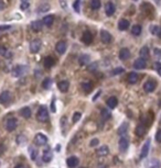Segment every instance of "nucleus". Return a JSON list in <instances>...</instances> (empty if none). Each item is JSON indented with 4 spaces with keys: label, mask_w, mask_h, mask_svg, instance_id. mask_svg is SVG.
I'll return each instance as SVG.
<instances>
[{
    "label": "nucleus",
    "mask_w": 161,
    "mask_h": 168,
    "mask_svg": "<svg viewBox=\"0 0 161 168\" xmlns=\"http://www.w3.org/2000/svg\"><path fill=\"white\" fill-rule=\"evenodd\" d=\"M135 1H136V0H135Z\"/></svg>",
    "instance_id": "nucleus-59"
},
{
    "label": "nucleus",
    "mask_w": 161,
    "mask_h": 168,
    "mask_svg": "<svg viewBox=\"0 0 161 168\" xmlns=\"http://www.w3.org/2000/svg\"><path fill=\"white\" fill-rule=\"evenodd\" d=\"M50 10V6L47 4H42L41 6H40L39 8H38V13H41V12H47V11H49Z\"/></svg>",
    "instance_id": "nucleus-38"
},
{
    "label": "nucleus",
    "mask_w": 161,
    "mask_h": 168,
    "mask_svg": "<svg viewBox=\"0 0 161 168\" xmlns=\"http://www.w3.org/2000/svg\"><path fill=\"white\" fill-rule=\"evenodd\" d=\"M82 41L86 44V45H90V44L93 42V35H92V33L88 31L84 32L82 35Z\"/></svg>",
    "instance_id": "nucleus-17"
},
{
    "label": "nucleus",
    "mask_w": 161,
    "mask_h": 168,
    "mask_svg": "<svg viewBox=\"0 0 161 168\" xmlns=\"http://www.w3.org/2000/svg\"><path fill=\"white\" fill-rule=\"evenodd\" d=\"M153 52H154V54H156V57H157V58H161V52L159 51L158 48H154Z\"/></svg>",
    "instance_id": "nucleus-48"
},
{
    "label": "nucleus",
    "mask_w": 161,
    "mask_h": 168,
    "mask_svg": "<svg viewBox=\"0 0 161 168\" xmlns=\"http://www.w3.org/2000/svg\"><path fill=\"white\" fill-rule=\"evenodd\" d=\"M9 29H11V25H0V32L2 31H7V30H9Z\"/></svg>",
    "instance_id": "nucleus-47"
},
{
    "label": "nucleus",
    "mask_w": 161,
    "mask_h": 168,
    "mask_svg": "<svg viewBox=\"0 0 161 168\" xmlns=\"http://www.w3.org/2000/svg\"><path fill=\"white\" fill-rule=\"evenodd\" d=\"M29 8V2H22V4H21V9L22 10H25V9Z\"/></svg>",
    "instance_id": "nucleus-50"
},
{
    "label": "nucleus",
    "mask_w": 161,
    "mask_h": 168,
    "mask_svg": "<svg viewBox=\"0 0 161 168\" xmlns=\"http://www.w3.org/2000/svg\"><path fill=\"white\" fill-rule=\"evenodd\" d=\"M101 39H102L103 43L105 44H108L111 42V40H113V36L110 34L108 31H105V30H102L101 31Z\"/></svg>",
    "instance_id": "nucleus-10"
},
{
    "label": "nucleus",
    "mask_w": 161,
    "mask_h": 168,
    "mask_svg": "<svg viewBox=\"0 0 161 168\" xmlns=\"http://www.w3.org/2000/svg\"><path fill=\"white\" fill-rule=\"evenodd\" d=\"M60 4L62 6V8L66 9V0H60Z\"/></svg>",
    "instance_id": "nucleus-51"
},
{
    "label": "nucleus",
    "mask_w": 161,
    "mask_h": 168,
    "mask_svg": "<svg viewBox=\"0 0 161 168\" xmlns=\"http://www.w3.org/2000/svg\"><path fill=\"white\" fill-rule=\"evenodd\" d=\"M34 143L38 146H42V145H45L47 143V135H44L43 133H38L34 137Z\"/></svg>",
    "instance_id": "nucleus-3"
},
{
    "label": "nucleus",
    "mask_w": 161,
    "mask_h": 168,
    "mask_svg": "<svg viewBox=\"0 0 161 168\" xmlns=\"http://www.w3.org/2000/svg\"><path fill=\"white\" fill-rule=\"evenodd\" d=\"M156 87H157V82L154 80H147L144 85V90L146 92H152L156 89Z\"/></svg>",
    "instance_id": "nucleus-8"
},
{
    "label": "nucleus",
    "mask_w": 161,
    "mask_h": 168,
    "mask_svg": "<svg viewBox=\"0 0 161 168\" xmlns=\"http://www.w3.org/2000/svg\"><path fill=\"white\" fill-rule=\"evenodd\" d=\"M28 71V67L24 65H17L13 69H12V76L13 77H21L23 74H25Z\"/></svg>",
    "instance_id": "nucleus-2"
},
{
    "label": "nucleus",
    "mask_w": 161,
    "mask_h": 168,
    "mask_svg": "<svg viewBox=\"0 0 161 168\" xmlns=\"http://www.w3.org/2000/svg\"><path fill=\"white\" fill-rule=\"evenodd\" d=\"M20 114H21L23 118H25V119H29V118L31 117V109L28 108V107L22 108V109L20 110Z\"/></svg>",
    "instance_id": "nucleus-28"
},
{
    "label": "nucleus",
    "mask_w": 161,
    "mask_h": 168,
    "mask_svg": "<svg viewBox=\"0 0 161 168\" xmlns=\"http://www.w3.org/2000/svg\"><path fill=\"white\" fill-rule=\"evenodd\" d=\"M138 79H139V76H138L137 73H135V71H131L129 73L128 75V77H127V80L129 84H136L138 81Z\"/></svg>",
    "instance_id": "nucleus-25"
},
{
    "label": "nucleus",
    "mask_w": 161,
    "mask_h": 168,
    "mask_svg": "<svg viewBox=\"0 0 161 168\" xmlns=\"http://www.w3.org/2000/svg\"><path fill=\"white\" fill-rule=\"evenodd\" d=\"M81 117H82L81 112H75V113L73 114V122H74V123H76L77 121H79Z\"/></svg>",
    "instance_id": "nucleus-43"
},
{
    "label": "nucleus",
    "mask_w": 161,
    "mask_h": 168,
    "mask_svg": "<svg viewBox=\"0 0 161 168\" xmlns=\"http://www.w3.org/2000/svg\"><path fill=\"white\" fill-rule=\"evenodd\" d=\"M145 132H146V128L144 124H139L136 128V134H137L138 136H142L145 134Z\"/></svg>",
    "instance_id": "nucleus-37"
},
{
    "label": "nucleus",
    "mask_w": 161,
    "mask_h": 168,
    "mask_svg": "<svg viewBox=\"0 0 161 168\" xmlns=\"http://www.w3.org/2000/svg\"><path fill=\"white\" fill-rule=\"evenodd\" d=\"M22 2H29V0H21Z\"/></svg>",
    "instance_id": "nucleus-56"
},
{
    "label": "nucleus",
    "mask_w": 161,
    "mask_h": 168,
    "mask_svg": "<svg viewBox=\"0 0 161 168\" xmlns=\"http://www.w3.org/2000/svg\"><path fill=\"white\" fill-rule=\"evenodd\" d=\"M25 141H27V138H25V137H24L22 134H21V135H19V136H18V138H17V143H18L19 145L23 144Z\"/></svg>",
    "instance_id": "nucleus-44"
},
{
    "label": "nucleus",
    "mask_w": 161,
    "mask_h": 168,
    "mask_svg": "<svg viewBox=\"0 0 161 168\" xmlns=\"http://www.w3.org/2000/svg\"><path fill=\"white\" fill-rule=\"evenodd\" d=\"M29 152H30V155H31V159H36V157H38V149H34L33 146H31L30 149H29Z\"/></svg>",
    "instance_id": "nucleus-39"
},
{
    "label": "nucleus",
    "mask_w": 161,
    "mask_h": 168,
    "mask_svg": "<svg viewBox=\"0 0 161 168\" xmlns=\"http://www.w3.org/2000/svg\"><path fill=\"white\" fill-rule=\"evenodd\" d=\"M160 123H161V121H160Z\"/></svg>",
    "instance_id": "nucleus-58"
},
{
    "label": "nucleus",
    "mask_w": 161,
    "mask_h": 168,
    "mask_svg": "<svg viewBox=\"0 0 161 168\" xmlns=\"http://www.w3.org/2000/svg\"><path fill=\"white\" fill-rule=\"evenodd\" d=\"M4 8V2H1L0 1V10H2V9Z\"/></svg>",
    "instance_id": "nucleus-55"
},
{
    "label": "nucleus",
    "mask_w": 161,
    "mask_h": 168,
    "mask_svg": "<svg viewBox=\"0 0 161 168\" xmlns=\"http://www.w3.org/2000/svg\"><path fill=\"white\" fill-rule=\"evenodd\" d=\"M53 158V153H52V149L50 147H47V149L43 151V154H42V160L44 163H50Z\"/></svg>",
    "instance_id": "nucleus-6"
},
{
    "label": "nucleus",
    "mask_w": 161,
    "mask_h": 168,
    "mask_svg": "<svg viewBox=\"0 0 161 168\" xmlns=\"http://www.w3.org/2000/svg\"><path fill=\"white\" fill-rule=\"evenodd\" d=\"M41 46H42V43H41L40 40H33V41L30 42V46H29L30 47V52L36 54L41 50Z\"/></svg>",
    "instance_id": "nucleus-4"
},
{
    "label": "nucleus",
    "mask_w": 161,
    "mask_h": 168,
    "mask_svg": "<svg viewBox=\"0 0 161 168\" xmlns=\"http://www.w3.org/2000/svg\"><path fill=\"white\" fill-rule=\"evenodd\" d=\"M150 32L153 35H161V27L158 25H151L150 27Z\"/></svg>",
    "instance_id": "nucleus-33"
},
{
    "label": "nucleus",
    "mask_w": 161,
    "mask_h": 168,
    "mask_svg": "<svg viewBox=\"0 0 161 168\" xmlns=\"http://www.w3.org/2000/svg\"><path fill=\"white\" fill-rule=\"evenodd\" d=\"M130 57V51L128 48H122L119 52V58L122 61H127Z\"/></svg>",
    "instance_id": "nucleus-19"
},
{
    "label": "nucleus",
    "mask_w": 161,
    "mask_h": 168,
    "mask_svg": "<svg viewBox=\"0 0 161 168\" xmlns=\"http://www.w3.org/2000/svg\"><path fill=\"white\" fill-rule=\"evenodd\" d=\"M161 167V163L159 159H149L145 163V168H160Z\"/></svg>",
    "instance_id": "nucleus-9"
},
{
    "label": "nucleus",
    "mask_w": 161,
    "mask_h": 168,
    "mask_svg": "<svg viewBox=\"0 0 161 168\" xmlns=\"http://www.w3.org/2000/svg\"><path fill=\"white\" fill-rule=\"evenodd\" d=\"M82 89L85 92H90V90L93 89V84L90 81H83L82 82Z\"/></svg>",
    "instance_id": "nucleus-29"
},
{
    "label": "nucleus",
    "mask_w": 161,
    "mask_h": 168,
    "mask_svg": "<svg viewBox=\"0 0 161 168\" xmlns=\"http://www.w3.org/2000/svg\"><path fill=\"white\" fill-rule=\"evenodd\" d=\"M90 8L93 9V10H98L101 8V0H90Z\"/></svg>",
    "instance_id": "nucleus-34"
},
{
    "label": "nucleus",
    "mask_w": 161,
    "mask_h": 168,
    "mask_svg": "<svg viewBox=\"0 0 161 168\" xmlns=\"http://www.w3.org/2000/svg\"><path fill=\"white\" fill-rule=\"evenodd\" d=\"M125 71V69L124 68H122V67H118V68H115V69H113L111 71V74L113 75H119V74H122Z\"/></svg>",
    "instance_id": "nucleus-42"
},
{
    "label": "nucleus",
    "mask_w": 161,
    "mask_h": 168,
    "mask_svg": "<svg viewBox=\"0 0 161 168\" xmlns=\"http://www.w3.org/2000/svg\"><path fill=\"white\" fill-rule=\"evenodd\" d=\"M98 138H93L92 141H90V145L92 146V147H94V146H96V145L98 144Z\"/></svg>",
    "instance_id": "nucleus-45"
},
{
    "label": "nucleus",
    "mask_w": 161,
    "mask_h": 168,
    "mask_svg": "<svg viewBox=\"0 0 161 168\" xmlns=\"http://www.w3.org/2000/svg\"><path fill=\"white\" fill-rule=\"evenodd\" d=\"M146 65H147V62L142 57H139V58H137L134 62V67L136 69H144L146 67Z\"/></svg>",
    "instance_id": "nucleus-13"
},
{
    "label": "nucleus",
    "mask_w": 161,
    "mask_h": 168,
    "mask_svg": "<svg viewBox=\"0 0 161 168\" xmlns=\"http://www.w3.org/2000/svg\"><path fill=\"white\" fill-rule=\"evenodd\" d=\"M118 105V100L116 97H110L108 98V100H107V107L109 108V109H115Z\"/></svg>",
    "instance_id": "nucleus-24"
},
{
    "label": "nucleus",
    "mask_w": 161,
    "mask_h": 168,
    "mask_svg": "<svg viewBox=\"0 0 161 168\" xmlns=\"http://www.w3.org/2000/svg\"><path fill=\"white\" fill-rule=\"evenodd\" d=\"M82 168H85V167H82Z\"/></svg>",
    "instance_id": "nucleus-57"
},
{
    "label": "nucleus",
    "mask_w": 161,
    "mask_h": 168,
    "mask_svg": "<svg viewBox=\"0 0 161 168\" xmlns=\"http://www.w3.org/2000/svg\"><path fill=\"white\" fill-rule=\"evenodd\" d=\"M42 27H43V21H41V20H36L31 23V29L34 32L41 31Z\"/></svg>",
    "instance_id": "nucleus-16"
},
{
    "label": "nucleus",
    "mask_w": 161,
    "mask_h": 168,
    "mask_svg": "<svg viewBox=\"0 0 161 168\" xmlns=\"http://www.w3.org/2000/svg\"><path fill=\"white\" fill-rule=\"evenodd\" d=\"M73 8L76 12H79V10H81V0H75L74 4H73Z\"/></svg>",
    "instance_id": "nucleus-41"
},
{
    "label": "nucleus",
    "mask_w": 161,
    "mask_h": 168,
    "mask_svg": "<svg viewBox=\"0 0 161 168\" xmlns=\"http://www.w3.org/2000/svg\"><path fill=\"white\" fill-rule=\"evenodd\" d=\"M0 55L4 57V58H11L12 56V53L10 50H8L7 47L4 46H0Z\"/></svg>",
    "instance_id": "nucleus-20"
},
{
    "label": "nucleus",
    "mask_w": 161,
    "mask_h": 168,
    "mask_svg": "<svg viewBox=\"0 0 161 168\" xmlns=\"http://www.w3.org/2000/svg\"><path fill=\"white\" fill-rule=\"evenodd\" d=\"M53 65H54V59L52 58L51 56H47L44 58V66L47 68H51Z\"/></svg>",
    "instance_id": "nucleus-31"
},
{
    "label": "nucleus",
    "mask_w": 161,
    "mask_h": 168,
    "mask_svg": "<svg viewBox=\"0 0 161 168\" xmlns=\"http://www.w3.org/2000/svg\"><path fill=\"white\" fill-rule=\"evenodd\" d=\"M119 149H120V152H126L128 147H129V141H128V138L126 136H122L120 137V140H119Z\"/></svg>",
    "instance_id": "nucleus-7"
},
{
    "label": "nucleus",
    "mask_w": 161,
    "mask_h": 168,
    "mask_svg": "<svg viewBox=\"0 0 161 168\" xmlns=\"http://www.w3.org/2000/svg\"><path fill=\"white\" fill-rule=\"evenodd\" d=\"M10 98H11V94H10V92H9L8 90H4V91H2V92L0 94V103L6 105L7 102H9Z\"/></svg>",
    "instance_id": "nucleus-14"
},
{
    "label": "nucleus",
    "mask_w": 161,
    "mask_h": 168,
    "mask_svg": "<svg viewBox=\"0 0 161 168\" xmlns=\"http://www.w3.org/2000/svg\"><path fill=\"white\" fill-rule=\"evenodd\" d=\"M150 138H148L147 141L145 142V144L142 146L141 152H140V158H146L148 156V153H149V149H150Z\"/></svg>",
    "instance_id": "nucleus-11"
},
{
    "label": "nucleus",
    "mask_w": 161,
    "mask_h": 168,
    "mask_svg": "<svg viewBox=\"0 0 161 168\" xmlns=\"http://www.w3.org/2000/svg\"><path fill=\"white\" fill-rule=\"evenodd\" d=\"M156 140H157L158 143H161V130H159V131L156 133Z\"/></svg>",
    "instance_id": "nucleus-46"
},
{
    "label": "nucleus",
    "mask_w": 161,
    "mask_h": 168,
    "mask_svg": "<svg viewBox=\"0 0 161 168\" xmlns=\"http://www.w3.org/2000/svg\"><path fill=\"white\" fill-rule=\"evenodd\" d=\"M127 131H128V123H126V122H124L120 126H119V129H118V134L120 135V136H125L126 133H127Z\"/></svg>",
    "instance_id": "nucleus-27"
},
{
    "label": "nucleus",
    "mask_w": 161,
    "mask_h": 168,
    "mask_svg": "<svg viewBox=\"0 0 161 168\" xmlns=\"http://www.w3.org/2000/svg\"><path fill=\"white\" fill-rule=\"evenodd\" d=\"M90 62V55H86V54H83L79 56V63L82 65V66H85V65H88Z\"/></svg>",
    "instance_id": "nucleus-21"
},
{
    "label": "nucleus",
    "mask_w": 161,
    "mask_h": 168,
    "mask_svg": "<svg viewBox=\"0 0 161 168\" xmlns=\"http://www.w3.org/2000/svg\"><path fill=\"white\" fill-rule=\"evenodd\" d=\"M66 164L70 168H74L79 165V158L76 156H71L66 159Z\"/></svg>",
    "instance_id": "nucleus-18"
},
{
    "label": "nucleus",
    "mask_w": 161,
    "mask_h": 168,
    "mask_svg": "<svg viewBox=\"0 0 161 168\" xmlns=\"http://www.w3.org/2000/svg\"><path fill=\"white\" fill-rule=\"evenodd\" d=\"M115 10H116V8H115V4H113V2H107L106 4H105V12H106V14L108 17L113 16L115 13Z\"/></svg>",
    "instance_id": "nucleus-15"
},
{
    "label": "nucleus",
    "mask_w": 161,
    "mask_h": 168,
    "mask_svg": "<svg viewBox=\"0 0 161 168\" xmlns=\"http://www.w3.org/2000/svg\"><path fill=\"white\" fill-rule=\"evenodd\" d=\"M36 118L40 122H45L49 120V111H47V107H40V109L38 110V113H36Z\"/></svg>",
    "instance_id": "nucleus-1"
},
{
    "label": "nucleus",
    "mask_w": 161,
    "mask_h": 168,
    "mask_svg": "<svg viewBox=\"0 0 161 168\" xmlns=\"http://www.w3.org/2000/svg\"><path fill=\"white\" fill-rule=\"evenodd\" d=\"M139 55H140V57H142V58H148L149 57V48H148V46H144L141 47V50H140V52H139Z\"/></svg>",
    "instance_id": "nucleus-30"
},
{
    "label": "nucleus",
    "mask_w": 161,
    "mask_h": 168,
    "mask_svg": "<svg viewBox=\"0 0 161 168\" xmlns=\"http://www.w3.org/2000/svg\"><path fill=\"white\" fill-rule=\"evenodd\" d=\"M51 110H52V112H55L56 111V109H55V101L53 100L51 103Z\"/></svg>",
    "instance_id": "nucleus-52"
},
{
    "label": "nucleus",
    "mask_w": 161,
    "mask_h": 168,
    "mask_svg": "<svg viewBox=\"0 0 161 168\" xmlns=\"http://www.w3.org/2000/svg\"><path fill=\"white\" fill-rule=\"evenodd\" d=\"M15 168H25V167H24V166H23L22 164H19V165H17V166H16Z\"/></svg>",
    "instance_id": "nucleus-54"
},
{
    "label": "nucleus",
    "mask_w": 161,
    "mask_h": 168,
    "mask_svg": "<svg viewBox=\"0 0 161 168\" xmlns=\"http://www.w3.org/2000/svg\"><path fill=\"white\" fill-rule=\"evenodd\" d=\"M52 86V79L51 78H45L42 82V87L44 89H49Z\"/></svg>",
    "instance_id": "nucleus-40"
},
{
    "label": "nucleus",
    "mask_w": 161,
    "mask_h": 168,
    "mask_svg": "<svg viewBox=\"0 0 161 168\" xmlns=\"http://www.w3.org/2000/svg\"><path fill=\"white\" fill-rule=\"evenodd\" d=\"M58 87H59V89L62 91V92H66L68 88H70V82L67 81V80H62V81H60L58 84Z\"/></svg>",
    "instance_id": "nucleus-22"
},
{
    "label": "nucleus",
    "mask_w": 161,
    "mask_h": 168,
    "mask_svg": "<svg viewBox=\"0 0 161 168\" xmlns=\"http://www.w3.org/2000/svg\"><path fill=\"white\" fill-rule=\"evenodd\" d=\"M17 125H18V122H17L16 119H15V118H10V119H8L7 122H6V129H7V131H9V132H12V131L16 130Z\"/></svg>",
    "instance_id": "nucleus-5"
},
{
    "label": "nucleus",
    "mask_w": 161,
    "mask_h": 168,
    "mask_svg": "<svg viewBox=\"0 0 161 168\" xmlns=\"http://www.w3.org/2000/svg\"><path fill=\"white\" fill-rule=\"evenodd\" d=\"M101 115H102V118L104 119V120H108V119H110L111 118V113H110V111L108 109H102V111H101Z\"/></svg>",
    "instance_id": "nucleus-36"
},
{
    "label": "nucleus",
    "mask_w": 161,
    "mask_h": 168,
    "mask_svg": "<svg viewBox=\"0 0 161 168\" xmlns=\"http://www.w3.org/2000/svg\"><path fill=\"white\" fill-rule=\"evenodd\" d=\"M129 27V21L126 19H122L119 22H118V29L120 31H125Z\"/></svg>",
    "instance_id": "nucleus-23"
},
{
    "label": "nucleus",
    "mask_w": 161,
    "mask_h": 168,
    "mask_svg": "<svg viewBox=\"0 0 161 168\" xmlns=\"http://www.w3.org/2000/svg\"><path fill=\"white\" fill-rule=\"evenodd\" d=\"M156 68H157V71H158V74L161 76V64L160 63H157V64H156Z\"/></svg>",
    "instance_id": "nucleus-49"
},
{
    "label": "nucleus",
    "mask_w": 161,
    "mask_h": 168,
    "mask_svg": "<svg viewBox=\"0 0 161 168\" xmlns=\"http://www.w3.org/2000/svg\"><path fill=\"white\" fill-rule=\"evenodd\" d=\"M94 68H97V64H92L90 66H88V69H90V71H93Z\"/></svg>",
    "instance_id": "nucleus-53"
},
{
    "label": "nucleus",
    "mask_w": 161,
    "mask_h": 168,
    "mask_svg": "<svg viewBox=\"0 0 161 168\" xmlns=\"http://www.w3.org/2000/svg\"><path fill=\"white\" fill-rule=\"evenodd\" d=\"M66 48H67V44L64 41H59L56 43V45H55V50H56V52L59 54H64L66 52Z\"/></svg>",
    "instance_id": "nucleus-12"
},
{
    "label": "nucleus",
    "mask_w": 161,
    "mask_h": 168,
    "mask_svg": "<svg viewBox=\"0 0 161 168\" xmlns=\"http://www.w3.org/2000/svg\"><path fill=\"white\" fill-rule=\"evenodd\" d=\"M108 153H109V149H108L107 145H103V146H101V147L97 149V155L101 157L108 155Z\"/></svg>",
    "instance_id": "nucleus-26"
},
{
    "label": "nucleus",
    "mask_w": 161,
    "mask_h": 168,
    "mask_svg": "<svg viewBox=\"0 0 161 168\" xmlns=\"http://www.w3.org/2000/svg\"><path fill=\"white\" fill-rule=\"evenodd\" d=\"M131 33H133V35H140L141 34V27L139 25V24H136L134 27H131Z\"/></svg>",
    "instance_id": "nucleus-32"
},
{
    "label": "nucleus",
    "mask_w": 161,
    "mask_h": 168,
    "mask_svg": "<svg viewBox=\"0 0 161 168\" xmlns=\"http://www.w3.org/2000/svg\"><path fill=\"white\" fill-rule=\"evenodd\" d=\"M53 16H45L43 18V24L44 25H47V27H51L52 23H53Z\"/></svg>",
    "instance_id": "nucleus-35"
}]
</instances>
